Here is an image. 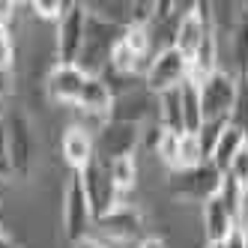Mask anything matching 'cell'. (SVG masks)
<instances>
[{"instance_id": "6da1fadb", "label": "cell", "mask_w": 248, "mask_h": 248, "mask_svg": "<svg viewBox=\"0 0 248 248\" xmlns=\"http://www.w3.org/2000/svg\"><path fill=\"white\" fill-rule=\"evenodd\" d=\"M147 236H150V230L144 221V212L135 203H126V201L114 212L96 218L93 230H90V239L99 242L102 248H138Z\"/></svg>"}, {"instance_id": "7a4b0ae2", "label": "cell", "mask_w": 248, "mask_h": 248, "mask_svg": "<svg viewBox=\"0 0 248 248\" xmlns=\"http://www.w3.org/2000/svg\"><path fill=\"white\" fill-rule=\"evenodd\" d=\"M221 186H224V173L212 162L186 168V170H168V191L173 201H183V203L203 206L206 201L218 198Z\"/></svg>"}, {"instance_id": "3957f363", "label": "cell", "mask_w": 248, "mask_h": 248, "mask_svg": "<svg viewBox=\"0 0 248 248\" xmlns=\"http://www.w3.org/2000/svg\"><path fill=\"white\" fill-rule=\"evenodd\" d=\"M6 150H9V168L12 176H27L36 168V153H39V138H36V126L27 111H9L6 120Z\"/></svg>"}, {"instance_id": "277c9868", "label": "cell", "mask_w": 248, "mask_h": 248, "mask_svg": "<svg viewBox=\"0 0 248 248\" xmlns=\"http://www.w3.org/2000/svg\"><path fill=\"white\" fill-rule=\"evenodd\" d=\"M120 36H123V27L108 24V21H99V18H93V15H90V21H87V33H84V42H81V51H78V57H75V66L81 69L84 75H90V78L105 75L108 60H111V51H114V45H117Z\"/></svg>"}, {"instance_id": "5b68a950", "label": "cell", "mask_w": 248, "mask_h": 248, "mask_svg": "<svg viewBox=\"0 0 248 248\" xmlns=\"http://www.w3.org/2000/svg\"><path fill=\"white\" fill-rule=\"evenodd\" d=\"M242 81L230 69H218L206 81H201V108H203V123H230L239 99Z\"/></svg>"}, {"instance_id": "8992f818", "label": "cell", "mask_w": 248, "mask_h": 248, "mask_svg": "<svg viewBox=\"0 0 248 248\" xmlns=\"http://www.w3.org/2000/svg\"><path fill=\"white\" fill-rule=\"evenodd\" d=\"M93 209H90V201L84 194V186H81V173H69L66 180V188H63V209H60V224H63V236L69 242H81L90 236L93 230Z\"/></svg>"}, {"instance_id": "52a82bcc", "label": "cell", "mask_w": 248, "mask_h": 248, "mask_svg": "<svg viewBox=\"0 0 248 248\" xmlns=\"http://www.w3.org/2000/svg\"><path fill=\"white\" fill-rule=\"evenodd\" d=\"M212 30V3H188L173 30V48L191 63Z\"/></svg>"}, {"instance_id": "ba28073f", "label": "cell", "mask_w": 248, "mask_h": 248, "mask_svg": "<svg viewBox=\"0 0 248 248\" xmlns=\"http://www.w3.org/2000/svg\"><path fill=\"white\" fill-rule=\"evenodd\" d=\"M87 81H90V75H84L75 63H51L42 78L45 99L51 105H60V108H75L81 102Z\"/></svg>"}, {"instance_id": "9c48e42d", "label": "cell", "mask_w": 248, "mask_h": 248, "mask_svg": "<svg viewBox=\"0 0 248 248\" xmlns=\"http://www.w3.org/2000/svg\"><path fill=\"white\" fill-rule=\"evenodd\" d=\"M81 186H84L87 201H90L93 218L108 216V212H114L123 201H126L117 191V186L111 180V170H108V165H105L102 158H96V162H90V165L81 170Z\"/></svg>"}, {"instance_id": "30bf717a", "label": "cell", "mask_w": 248, "mask_h": 248, "mask_svg": "<svg viewBox=\"0 0 248 248\" xmlns=\"http://www.w3.org/2000/svg\"><path fill=\"white\" fill-rule=\"evenodd\" d=\"M188 75H191L188 60L176 48H165V51H158V54L153 57L147 75H144V87L153 96H158V93H165V90H176V87H183L188 81Z\"/></svg>"}, {"instance_id": "8fae6325", "label": "cell", "mask_w": 248, "mask_h": 248, "mask_svg": "<svg viewBox=\"0 0 248 248\" xmlns=\"http://www.w3.org/2000/svg\"><path fill=\"white\" fill-rule=\"evenodd\" d=\"M87 21H90V12L84 9V3H69L66 15L54 24V39H51L57 63H75L87 33Z\"/></svg>"}, {"instance_id": "7c38bea8", "label": "cell", "mask_w": 248, "mask_h": 248, "mask_svg": "<svg viewBox=\"0 0 248 248\" xmlns=\"http://www.w3.org/2000/svg\"><path fill=\"white\" fill-rule=\"evenodd\" d=\"M140 144H144V129L108 120V126L96 135V158H102V162L129 158V155H138Z\"/></svg>"}, {"instance_id": "4fadbf2b", "label": "cell", "mask_w": 248, "mask_h": 248, "mask_svg": "<svg viewBox=\"0 0 248 248\" xmlns=\"http://www.w3.org/2000/svg\"><path fill=\"white\" fill-rule=\"evenodd\" d=\"M155 117V96L147 90V87H135V90H126L114 96L111 105V120L114 123H129V126H153Z\"/></svg>"}, {"instance_id": "5bb4252c", "label": "cell", "mask_w": 248, "mask_h": 248, "mask_svg": "<svg viewBox=\"0 0 248 248\" xmlns=\"http://www.w3.org/2000/svg\"><path fill=\"white\" fill-rule=\"evenodd\" d=\"M60 158L72 173H81L90 162H96V138L90 132H84L81 126L63 129V135H60Z\"/></svg>"}, {"instance_id": "9a60e30c", "label": "cell", "mask_w": 248, "mask_h": 248, "mask_svg": "<svg viewBox=\"0 0 248 248\" xmlns=\"http://www.w3.org/2000/svg\"><path fill=\"white\" fill-rule=\"evenodd\" d=\"M233 230H239L236 216L224 206L221 198H212L201 206V233L203 242H224Z\"/></svg>"}, {"instance_id": "2e32d148", "label": "cell", "mask_w": 248, "mask_h": 248, "mask_svg": "<svg viewBox=\"0 0 248 248\" xmlns=\"http://www.w3.org/2000/svg\"><path fill=\"white\" fill-rule=\"evenodd\" d=\"M245 144H248L245 135L233 126V123H227V126L218 132V138H216V144H212V150H209V162L224 173V170L230 168V162L236 158V153H239Z\"/></svg>"}, {"instance_id": "e0dca14e", "label": "cell", "mask_w": 248, "mask_h": 248, "mask_svg": "<svg viewBox=\"0 0 248 248\" xmlns=\"http://www.w3.org/2000/svg\"><path fill=\"white\" fill-rule=\"evenodd\" d=\"M111 105H114V90L108 87L105 78H90L81 93V102L72 111H84V114H102L111 120Z\"/></svg>"}, {"instance_id": "ac0fdd59", "label": "cell", "mask_w": 248, "mask_h": 248, "mask_svg": "<svg viewBox=\"0 0 248 248\" xmlns=\"http://www.w3.org/2000/svg\"><path fill=\"white\" fill-rule=\"evenodd\" d=\"M180 96H183V129H186V135H201V129H203L201 84L188 78V81L180 87Z\"/></svg>"}, {"instance_id": "d6986e66", "label": "cell", "mask_w": 248, "mask_h": 248, "mask_svg": "<svg viewBox=\"0 0 248 248\" xmlns=\"http://www.w3.org/2000/svg\"><path fill=\"white\" fill-rule=\"evenodd\" d=\"M84 6L99 21H108V24H117V27H129L132 0H87Z\"/></svg>"}, {"instance_id": "ffe728a7", "label": "cell", "mask_w": 248, "mask_h": 248, "mask_svg": "<svg viewBox=\"0 0 248 248\" xmlns=\"http://www.w3.org/2000/svg\"><path fill=\"white\" fill-rule=\"evenodd\" d=\"M108 165V170H111V180H114V186H117V191L120 194H129V191H135V186H138V155H129V158H117V162H105Z\"/></svg>"}, {"instance_id": "44dd1931", "label": "cell", "mask_w": 248, "mask_h": 248, "mask_svg": "<svg viewBox=\"0 0 248 248\" xmlns=\"http://www.w3.org/2000/svg\"><path fill=\"white\" fill-rule=\"evenodd\" d=\"M209 162L206 158V150L201 144V138L198 135H183L180 138V153H176V168L173 170H186V168H198Z\"/></svg>"}, {"instance_id": "7402d4cb", "label": "cell", "mask_w": 248, "mask_h": 248, "mask_svg": "<svg viewBox=\"0 0 248 248\" xmlns=\"http://www.w3.org/2000/svg\"><path fill=\"white\" fill-rule=\"evenodd\" d=\"M69 3L72 0H33V3H27V9L33 12V18H39L45 24H57L66 15Z\"/></svg>"}, {"instance_id": "603a6c76", "label": "cell", "mask_w": 248, "mask_h": 248, "mask_svg": "<svg viewBox=\"0 0 248 248\" xmlns=\"http://www.w3.org/2000/svg\"><path fill=\"white\" fill-rule=\"evenodd\" d=\"M180 138L183 135H176V132H165L162 129V135H158V144H155V150H153V155L162 162L168 170H173L176 168V153H180Z\"/></svg>"}, {"instance_id": "cb8c5ba5", "label": "cell", "mask_w": 248, "mask_h": 248, "mask_svg": "<svg viewBox=\"0 0 248 248\" xmlns=\"http://www.w3.org/2000/svg\"><path fill=\"white\" fill-rule=\"evenodd\" d=\"M15 60H18V42H15L12 24H0V69L15 72Z\"/></svg>"}, {"instance_id": "d4e9b609", "label": "cell", "mask_w": 248, "mask_h": 248, "mask_svg": "<svg viewBox=\"0 0 248 248\" xmlns=\"http://www.w3.org/2000/svg\"><path fill=\"white\" fill-rule=\"evenodd\" d=\"M224 176L230 183H236L242 191H248V144L236 153V158L230 162V168L224 170Z\"/></svg>"}, {"instance_id": "484cf974", "label": "cell", "mask_w": 248, "mask_h": 248, "mask_svg": "<svg viewBox=\"0 0 248 248\" xmlns=\"http://www.w3.org/2000/svg\"><path fill=\"white\" fill-rule=\"evenodd\" d=\"M230 123H233V126L245 135V140H248V87L245 84L239 87V99H236V108H233Z\"/></svg>"}, {"instance_id": "4316f807", "label": "cell", "mask_w": 248, "mask_h": 248, "mask_svg": "<svg viewBox=\"0 0 248 248\" xmlns=\"http://www.w3.org/2000/svg\"><path fill=\"white\" fill-rule=\"evenodd\" d=\"M0 176H12V168H9V150H6V126L0 120Z\"/></svg>"}, {"instance_id": "83f0119b", "label": "cell", "mask_w": 248, "mask_h": 248, "mask_svg": "<svg viewBox=\"0 0 248 248\" xmlns=\"http://www.w3.org/2000/svg\"><path fill=\"white\" fill-rule=\"evenodd\" d=\"M138 248H168V239L165 236H155V233H150L144 242H140Z\"/></svg>"}, {"instance_id": "f1b7e54d", "label": "cell", "mask_w": 248, "mask_h": 248, "mask_svg": "<svg viewBox=\"0 0 248 248\" xmlns=\"http://www.w3.org/2000/svg\"><path fill=\"white\" fill-rule=\"evenodd\" d=\"M224 248H245V242H242V230H233V233L224 239Z\"/></svg>"}, {"instance_id": "f546056e", "label": "cell", "mask_w": 248, "mask_h": 248, "mask_svg": "<svg viewBox=\"0 0 248 248\" xmlns=\"http://www.w3.org/2000/svg\"><path fill=\"white\" fill-rule=\"evenodd\" d=\"M72 248H102V245H99V242H93L90 236H87V239H81V242H75Z\"/></svg>"}, {"instance_id": "4dcf8cb0", "label": "cell", "mask_w": 248, "mask_h": 248, "mask_svg": "<svg viewBox=\"0 0 248 248\" xmlns=\"http://www.w3.org/2000/svg\"><path fill=\"white\" fill-rule=\"evenodd\" d=\"M239 230H242V242H245V248H248V221L239 224Z\"/></svg>"}, {"instance_id": "1f68e13d", "label": "cell", "mask_w": 248, "mask_h": 248, "mask_svg": "<svg viewBox=\"0 0 248 248\" xmlns=\"http://www.w3.org/2000/svg\"><path fill=\"white\" fill-rule=\"evenodd\" d=\"M203 248H224V242H206Z\"/></svg>"}, {"instance_id": "d6a6232c", "label": "cell", "mask_w": 248, "mask_h": 248, "mask_svg": "<svg viewBox=\"0 0 248 248\" xmlns=\"http://www.w3.org/2000/svg\"><path fill=\"white\" fill-rule=\"evenodd\" d=\"M3 212H6V206H3V198H0V218H3Z\"/></svg>"}, {"instance_id": "836d02e7", "label": "cell", "mask_w": 248, "mask_h": 248, "mask_svg": "<svg viewBox=\"0 0 248 248\" xmlns=\"http://www.w3.org/2000/svg\"><path fill=\"white\" fill-rule=\"evenodd\" d=\"M242 84H245V87H248V78H245V81H242Z\"/></svg>"}, {"instance_id": "e575fe53", "label": "cell", "mask_w": 248, "mask_h": 248, "mask_svg": "<svg viewBox=\"0 0 248 248\" xmlns=\"http://www.w3.org/2000/svg\"><path fill=\"white\" fill-rule=\"evenodd\" d=\"M0 233H3V230H0Z\"/></svg>"}]
</instances>
